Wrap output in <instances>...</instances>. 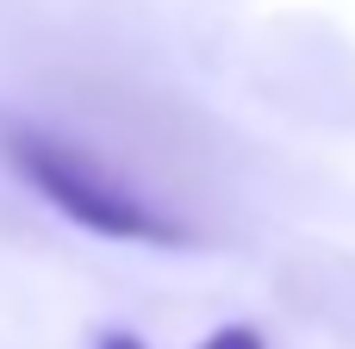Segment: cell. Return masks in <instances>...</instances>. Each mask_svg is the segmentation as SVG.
<instances>
[{"mask_svg": "<svg viewBox=\"0 0 355 349\" xmlns=\"http://www.w3.org/2000/svg\"><path fill=\"white\" fill-rule=\"evenodd\" d=\"M200 349H268V343H262V331H250V325H225V331H212Z\"/></svg>", "mask_w": 355, "mask_h": 349, "instance_id": "obj_2", "label": "cell"}, {"mask_svg": "<svg viewBox=\"0 0 355 349\" xmlns=\"http://www.w3.org/2000/svg\"><path fill=\"white\" fill-rule=\"evenodd\" d=\"M0 162L62 219H75L81 231L106 237V244H144V250H187L193 231L162 212L144 187H131L112 162H100L87 144L31 125V119H6L0 125Z\"/></svg>", "mask_w": 355, "mask_h": 349, "instance_id": "obj_1", "label": "cell"}, {"mask_svg": "<svg viewBox=\"0 0 355 349\" xmlns=\"http://www.w3.org/2000/svg\"><path fill=\"white\" fill-rule=\"evenodd\" d=\"M100 349H144L131 331H112V337H100Z\"/></svg>", "mask_w": 355, "mask_h": 349, "instance_id": "obj_3", "label": "cell"}]
</instances>
